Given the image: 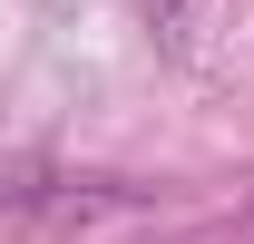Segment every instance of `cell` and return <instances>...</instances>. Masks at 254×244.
<instances>
[{
  "mask_svg": "<svg viewBox=\"0 0 254 244\" xmlns=\"http://www.w3.org/2000/svg\"><path fill=\"white\" fill-rule=\"evenodd\" d=\"M205 10H215V0H147V30H157L166 49H195V30H205Z\"/></svg>",
  "mask_w": 254,
  "mask_h": 244,
  "instance_id": "cell-1",
  "label": "cell"
},
{
  "mask_svg": "<svg viewBox=\"0 0 254 244\" xmlns=\"http://www.w3.org/2000/svg\"><path fill=\"white\" fill-rule=\"evenodd\" d=\"M245 244H254V235H245Z\"/></svg>",
  "mask_w": 254,
  "mask_h": 244,
  "instance_id": "cell-2",
  "label": "cell"
}]
</instances>
